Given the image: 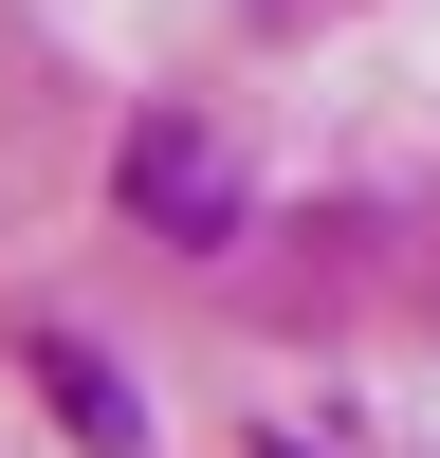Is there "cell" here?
Here are the masks:
<instances>
[{
  "mask_svg": "<svg viewBox=\"0 0 440 458\" xmlns=\"http://www.w3.org/2000/svg\"><path fill=\"white\" fill-rule=\"evenodd\" d=\"M129 220H147V239H220V220H239L220 147H202V129H147V147H129Z\"/></svg>",
  "mask_w": 440,
  "mask_h": 458,
  "instance_id": "obj_1",
  "label": "cell"
}]
</instances>
